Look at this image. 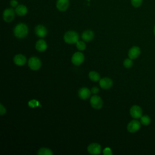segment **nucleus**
Segmentation results:
<instances>
[{"mask_svg": "<svg viewBox=\"0 0 155 155\" xmlns=\"http://www.w3.org/2000/svg\"><path fill=\"white\" fill-rule=\"evenodd\" d=\"M28 33V26L24 23H19L13 28L14 35L19 39H22L27 36Z\"/></svg>", "mask_w": 155, "mask_h": 155, "instance_id": "nucleus-1", "label": "nucleus"}, {"mask_svg": "<svg viewBox=\"0 0 155 155\" xmlns=\"http://www.w3.org/2000/svg\"><path fill=\"white\" fill-rule=\"evenodd\" d=\"M64 41L70 44H73L76 43L79 40V35L78 33L73 30H70L67 31L64 36Z\"/></svg>", "mask_w": 155, "mask_h": 155, "instance_id": "nucleus-2", "label": "nucleus"}, {"mask_svg": "<svg viewBox=\"0 0 155 155\" xmlns=\"http://www.w3.org/2000/svg\"><path fill=\"white\" fill-rule=\"evenodd\" d=\"M15 10L12 7L5 8L2 13V18L4 21L6 22H11L15 19Z\"/></svg>", "mask_w": 155, "mask_h": 155, "instance_id": "nucleus-3", "label": "nucleus"}, {"mask_svg": "<svg viewBox=\"0 0 155 155\" xmlns=\"http://www.w3.org/2000/svg\"><path fill=\"white\" fill-rule=\"evenodd\" d=\"M141 124L140 121L137 120V119H134L131 120L127 125V128L128 132L131 133H134L138 131L141 127Z\"/></svg>", "mask_w": 155, "mask_h": 155, "instance_id": "nucleus-4", "label": "nucleus"}, {"mask_svg": "<svg viewBox=\"0 0 155 155\" xmlns=\"http://www.w3.org/2000/svg\"><path fill=\"white\" fill-rule=\"evenodd\" d=\"M130 114L131 116L135 119H140V117L143 115V111L142 108L137 105H134L131 107L130 109Z\"/></svg>", "mask_w": 155, "mask_h": 155, "instance_id": "nucleus-5", "label": "nucleus"}, {"mask_svg": "<svg viewBox=\"0 0 155 155\" xmlns=\"http://www.w3.org/2000/svg\"><path fill=\"white\" fill-rule=\"evenodd\" d=\"M28 65L30 69L32 70H39L41 67V60L35 56L31 57L28 61Z\"/></svg>", "mask_w": 155, "mask_h": 155, "instance_id": "nucleus-6", "label": "nucleus"}, {"mask_svg": "<svg viewBox=\"0 0 155 155\" xmlns=\"http://www.w3.org/2000/svg\"><path fill=\"white\" fill-rule=\"evenodd\" d=\"M91 106L95 109H101L103 105V101L101 97L97 95L92 96L90 98Z\"/></svg>", "mask_w": 155, "mask_h": 155, "instance_id": "nucleus-7", "label": "nucleus"}, {"mask_svg": "<svg viewBox=\"0 0 155 155\" xmlns=\"http://www.w3.org/2000/svg\"><path fill=\"white\" fill-rule=\"evenodd\" d=\"M84 61V55L81 52H76L71 57V62L75 65H81Z\"/></svg>", "mask_w": 155, "mask_h": 155, "instance_id": "nucleus-8", "label": "nucleus"}, {"mask_svg": "<svg viewBox=\"0 0 155 155\" xmlns=\"http://www.w3.org/2000/svg\"><path fill=\"white\" fill-rule=\"evenodd\" d=\"M69 0H56V7L60 12H65L69 7Z\"/></svg>", "mask_w": 155, "mask_h": 155, "instance_id": "nucleus-9", "label": "nucleus"}, {"mask_svg": "<svg viewBox=\"0 0 155 155\" xmlns=\"http://www.w3.org/2000/svg\"><path fill=\"white\" fill-rule=\"evenodd\" d=\"M87 151L91 154H99L101 152V146L97 143H91L88 146Z\"/></svg>", "mask_w": 155, "mask_h": 155, "instance_id": "nucleus-10", "label": "nucleus"}, {"mask_svg": "<svg viewBox=\"0 0 155 155\" xmlns=\"http://www.w3.org/2000/svg\"><path fill=\"white\" fill-rule=\"evenodd\" d=\"M141 51L140 48L137 46H133L130 48L128 52V58H131V59H134L137 58L139 55L140 54Z\"/></svg>", "mask_w": 155, "mask_h": 155, "instance_id": "nucleus-11", "label": "nucleus"}, {"mask_svg": "<svg viewBox=\"0 0 155 155\" xmlns=\"http://www.w3.org/2000/svg\"><path fill=\"white\" fill-rule=\"evenodd\" d=\"M35 32L37 36L39 38H44L47 34V29L43 25H38L35 28Z\"/></svg>", "mask_w": 155, "mask_h": 155, "instance_id": "nucleus-12", "label": "nucleus"}, {"mask_svg": "<svg viewBox=\"0 0 155 155\" xmlns=\"http://www.w3.org/2000/svg\"><path fill=\"white\" fill-rule=\"evenodd\" d=\"M99 85L103 89H108L113 85V81L109 78H103L99 80Z\"/></svg>", "mask_w": 155, "mask_h": 155, "instance_id": "nucleus-13", "label": "nucleus"}, {"mask_svg": "<svg viewBox=\"0 0 155 155\" xmlns=\"http://www.w3.org/2000/svg\"><path fill=\"white\" fill-rule=\"evenodd\" d=\"M91 91L87 87L81 88L78 91L79 97L83 100L89 98L91 95Z\"/></svg>", "mask_w": 155, "mask_h": 155, "instance_id": "nucleus-14", "label": "nucleus"}, {"mask_svg": "<svg viewBox=\"0 0 155 155\" xmlns=\"http://www.w3.org/2000/svg\"><path fill=\"white\" fill-rule=\"evenodd\" d=\"M13 61L16 65L18 66H22L26 63L27 59H26V57L24 55L21 54H18L15 56L13 58Z\"/></svg>", "mask_w": 155, "mask_h": 155, "instance_id": "nucleus-15", "label": "nucleus"}, {"mask_svg": "<svg viewBox=\"0 0 155 155\" xmlns=\"http://www.w3.org/2000/svg\"><path fill=\"white\" fill-rule=\"evenodd\" d=\"M82 39L85 42H89L91 41V40L93 39L94 34V32L91 30H85L82 33Z\"/></svg>", "mask_w": 155, "mask_h": 155, "instance_id": "nucleus-16", "label": "nucleus"}, {"mask_svg": "<svg viewBox=\"0 0 155 155\" xmlns=\"http://www.w3.org/2000/svg\"><path fill=\"white\" fill-rule=\"evenodd\" d=\"M15 12L18 16H25L28 12L27 7L24 4H19L15 8Z\"/></svg>", "mask_w": 155, "mask_h": 155, "instance_id": "nucleus-17", "label": "nucleus"}, {"mask_svg": "<svg viewBox=\"0 0 155 155\" xmlns=\"http://www.w3.org/2000/svg\"><path fill=\"white\" fill-rule=\"evenodd\" d=\"M35 47H36V49L38 51L43 52L45 50H46V49L47 48V44L44 39H39L36 42V45H35Z\"/></svg>", "mask_w": 155, "mask_h": 155, "instance_id": "nucleus-18", "label": "nucleus"}, {"mask_svg": "<svg viewBox=\"0 0 155 155\" xmlns=\"http://www.w3.org/2000/svg\"><path fill=\"white\" fill-rule=\"evenodd\" d=\"M140 122L143 126H148L151 122V119L148 115H142L140 118Z\"/></svg>", "mask_w": 155, "mask_h": 155, "instance_id": "nucleus-19", "label": "nucleus"}, {"mask_svg": "<svg viewBox=\"0 0 155 155\" xmlns=\"http://www.w3.org/2000/svg\"><path fill=\"white\" fill-rule=\"evenodd\" d=\"M88 76H89V78L90 79V80L92 81H94V82H97V81H99L100 78H101L99 74L95 71H90L88 74Z\"/></svg>", "mask_w": 155, "mask_h": 155, "instance_id": "nucleus-20", "label": "nucleus"}, {"mask_svg": "<svg viewBox=\"0 0 155 155\" xmlns=\"http://www.w3.org/2000/svg\"><path fill=\"white\" fill-rule=\"evenodd\" d=\"M38 155H52L53 152L51 150L47 148H41L38 151Z\"/></svg>", "mask_w": 155, "mask_h": 155, "instance_id": "nucleus-21", "label": "nucleus"}, {"mask_svg": "<svg viewBox=\"0 0 155 155\" xmlns=\"http://www.w3.org/2000/svg\"><path fill=\"white\" fill-rule=\"evenodd\" d=\"M123 65L124 66L127 68H131L133 65V59H131V58H126L124 62H123Z\"/></svg>", "mask_w": 155, "mask_h": 155, "instance_id": "nucleus-22", "label": "nucleus"}, {"mask_svg": "<svg viewBox=\"0 0 155 155\" xmlns=\"http://www.w3.org/2000/svg\"><path fill=\"white\" fill-rule=\"evenodd\" d=\"M76 44L77 48L80 51H83L86 48V44L82 41H78Z\"/></svg>", "mask_w": 155, "mask_h": 155, "instance_id": "nucleus-23", "label": "nucleus"}, {"mask_svg": "<svg viewBox=\"0 0 155 155\" xmlns=\"http://www.w3.org/2000/svg\"><path fill=\"white\" fill-rule=\"evenodd\" d=\"M130 2H131V5L133 7L138 8L142 5L143 2V0H131Z\"/></svg>", "mask_w": 155, "mask_h": 155, "instance_id": "nucleus-24", "label": "nucleus"}, {"mask_svg": "<svg viewBox=\"0 0 155 155\" xmlns=\"http://www.w3.org/2000/svg\"><path fill=\"white\" fill-rule=\"evenodd\" d=\"M103 154L104 155H112V151L111 148L109 147L105 148L103 150Z\"/></svg>", "mask_w": 155, "mask_h": 155, "instance_id": "nucleus-25", "label": "nucleus"}, {"mask_svg": "<svg viewBox=\"0 0 155 155\" xmlns=\"http://www.w3.org/2000/svg\"><path fill=\"white\" fill-rule=\"evenodd\" d=\"M10 5L12 8H16L19 4L17 0H11L10 1Z\"/></svg>", "mask_w": 155, "mask_h": 155, "instance_id": "nucleus-26", "label": "nucleus"}, {"mask_svg": "<svg viewBox=\"0 0 155 155\" xmlns=\"http://www.w3.org/2000/svg\"><path fill=\"white\" fill-rule=\"evenodd\" d=\"M6 113V109L2 104H0V114L3 115Z\"/></svg>", "mask_w": 155, "mask_h": 155, "instance_id": "nucleus-27", "label": "nucleus"}, {"mask_svg": "<svg viewBox=\"0 0 155 155\" xmlns=\"http://www.w3.org/2000/svg\"><path fill=\"white\" fill-rule=\"evenodd\" d=\"M99 88H98L97 87H93V88H91V93H93V94H96V93H97L99 92Z\"/></svg>", "mask_w": 155, "mask_h": 155, "instance_id": "nucleus-28", "label": "nucleus"}, {"mask_svg": "<svg viewBox=\"0 0 155 155\" xmlns=\"http://www.w3.org/2000/svg\"><path fill=\"white\" fill-rule=\"evenodd\" d=\"M33 101H30L29 103H28V105H30V106H31V107H35V106H36V105H38V101H35V102H34V103H33Z\"/></svg>", "mask_w": 155, "mask_h": 155, "instance_id": "nucleus-29", "label": "nucleus"}, {"mask_svg": "<svg viewBox=\"0 0 155 155\" xmlns=\"http://www.w3.org/2000/svg\"><path fill=\"white\" fill-rule=\"evenodd\" d=\"M153 33H154V35L155 36V25H154V28H153Z\"/></svg>", "mask_w": 155, "mask_h": 155, "instance_id": "nucleus-30", "label": "nucleus"}]
</instances>
